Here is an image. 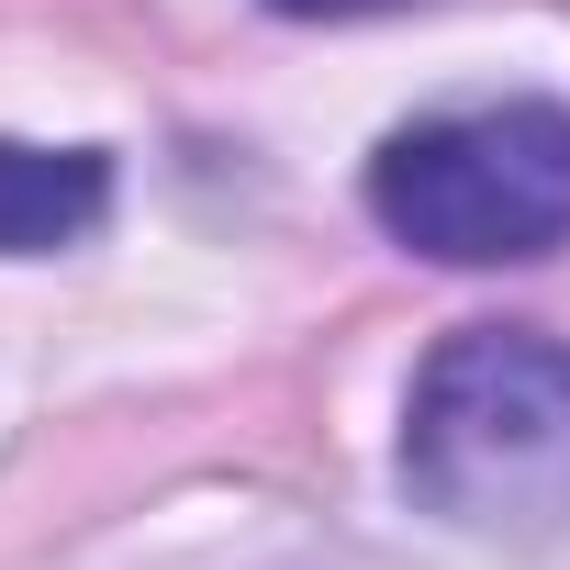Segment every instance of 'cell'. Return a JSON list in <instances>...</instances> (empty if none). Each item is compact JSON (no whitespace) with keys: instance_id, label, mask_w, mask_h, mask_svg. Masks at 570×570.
I'll list each match as a JSON object with an SVG mask.
<instances>
[{"instance_id":"obj_1","label":"cell","mask_w":570,"mask_h":570,"mask_svg":"<svg viewBox=\"0 0 570 570\" xmlns=\"http://www.w3.org/2000/svg\"><path fill=\"white\" fill-rule=\"evenodd\" d=\"M403 492L459 537L570 525V347L548 325H459L403 392Z\"/></svg>"},{"instance_id":"obj_2","label":"cell","mask_w":570,"mask_h":570,"mask_svg":"<svg viewBox=\"0 0 570 570\" xmlns=\"http://www.w3.org/2000/svg\"><path fill=\"white\" fill-rule=\"evenodd\" d=\"M370 224L436 268H537L570 246V101L414 112L370 157Z\"/></svg>"},{"instance_id":"obj_3","label":"cell","mask_w":570,"mask_h":570,"mask_svg":"<svg viewBox=\"0 0 570 570\" xmlns=\"http://www.w3.org/2000/svg\"><path fill=\"white\" fill-rule=\"evenodd\" d=\"M101 213H112V157L101 146H23V135H0V257L90 246Z\"/></svg>"},{"instance_id":"obj_4","label":"cell","mask_w":570,"mask_h":570,"mask_svg":"<svg viewBox=\"0 0 570 570\" xmlns=\"http://www.w3.org/2000/svg\"><path fill=\"white\" fill-rule=\"evenodd\" d=\"M268 12H292V23H370V12H403V0H268Z\"/></svg>"}]
</instances>
